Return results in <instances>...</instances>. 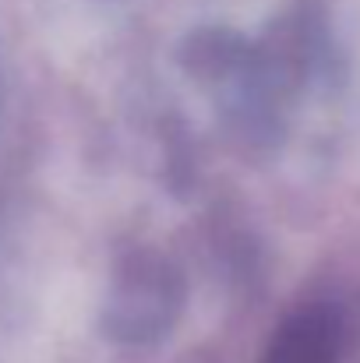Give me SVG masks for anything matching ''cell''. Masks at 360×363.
Masks as SVG:
<instances>
[{"label": "cell", "instance_id": "6da1fadb", "mask_svg": "<svg viewBox=\"0 0 360 363\" xmlns=\"http://www.w3.org/2000/svg\"><path fill=\"white\" fill-rule=\"evenodd\" d=\"M339 360V321L329 311H304L290 318L261 363H336Z\"/></svg>", "mask_w": 360, "mask_h": 363}]
</instances>
